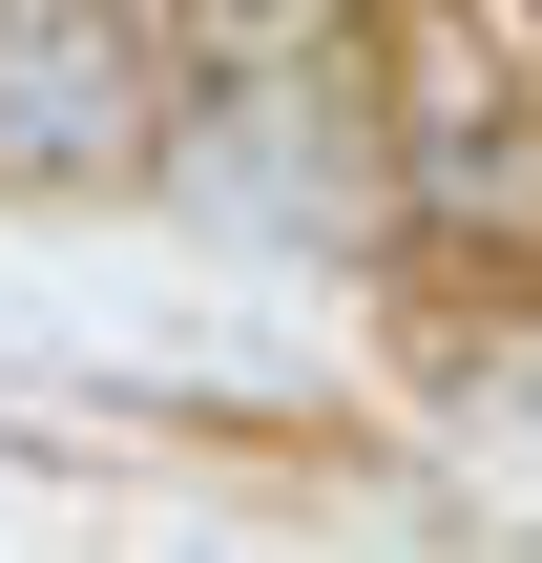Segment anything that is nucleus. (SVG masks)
Returning <instances> with one entry per match:
<instances>
[{
  "mask_svg": "<svg viewBox=\"0 0 542 563\" xmlns=\"http://www.w3.org/2000/svg\"><path fill=\"white\" fill-rule=\"evenodd\" d=\"M167 125V63L125 0H0V188H104L146 167Z\"/></svg>",
  "mask_w": 542,
  "mask_h": 563,
  "instance_id": "f257e3e1",
  "label": "nucleus"
},
{
  "mask_svg": "<svg viewBox=\"0 0 542 563\" xmlns=\"http://www.w3.org/2000/svg\"><path fill=\"white\" fill-rule=\"evenodd\" d=\"M167 21H188V42H209V63H272V42H313V21H334V0H167Z\"/></svg>",
  "mask_w": 542,
  "mask_h": 563,
  "instance_id": "f03ea898",
  "label": "nucleus"
}]
</instances>
